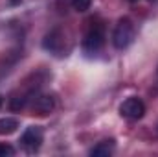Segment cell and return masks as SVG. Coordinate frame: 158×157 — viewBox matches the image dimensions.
Here are the masks:
<instances>
[{
  "instance_id": "1",
  "label": "cell",
  "mask_w": 158,
  "mask_h": 157,
  "mask_svg": "<svg viewBox=\"0 0 158 157\" xmlns=\"http://www.w3.org/2000/svg\"><path fill=\"white\" fill-rule=\"evenodd\" d=\"M105 44V26L101 22H90V26L86 28L83 41H81V46H83V52L92 56V54H98Z\"/></svg>"
},
{
  "instance_id": "2",
  "label": "cell",
  "mask_w": 158,
  "mask_h": 157,
  "mask_svg": "<svg viewBox=\"0 0 158 157\" xmlns=\"http://www.w3.org/2000/svg\"><path fill=\"white\" fill-rule=\"evenodd\" d=\"M134 35H136V30H134L132 20L127 19V17L119 19L118 24L114 26V32H112V44H114V48H118V50H125L127 46L132 44Z\"/></svg>"
},
{
  "instance_id": "3",
  "label": "cell",
  "mask_w": 158,
  "mask_h": 157,
  "mask_svg": "<svg viewBox=\"0 0 158 157\" xmlns=\"http://www.w3.org/2000/svg\"><path fill=\"white\" fill-rule=\"evenodd\" d=\"M42 141H44V131L40 126H30L26 128V131L20 135V146L24 152L28 154H35L39 152V148L42 146Z\"/></svg>"
},
{
  "instance_id": "4",
  "label": "cell",
  "mask_w": 158,
  "mask_h": 157,
  "mask_svg": "<svg viewBox=\"0 0 158 157\" xmlns=\"http://www.w3.org/2000/svg\"><path fill=\"white\" fill-rule=\"evenodd\" d=\"M119 115L127 120H140L145 115V104L140 98H127L121 105H119Z\"/></svg>"
},
{
  "instance_id": "5",
  "label": "cell",
  "mask_w": 158,
  "mask_h": 157,
  "mask_svg": "<svg viewBox=\"0 0 158 157\" xmlns=\"http://www.w3.org/2000/svg\"><path fill=\"white\" fill-rule=\"evenodd\" d=\"M55 109V98L52 94H35L31 96V111L39 117H46Z\"/></svg>"
},
{
  "instance_id": "6",
  "label": "cell",
  "mask_w": 158,
  "mask_h": 157,
  "mask_svg": "<svg viewBox=\"0 0 158 157\" xmlns=\"http://www.w3.org/2000/svg\"><path fill=\"white\" fill-rule=\"evenodd\" d=\"M42 46H44V50H48V52H52L55 56H61L63 46H64V35H63V32L59 28L48 32L44 35V39H42Z\"/></svg>"
},
{
  "instance_id": "7",
  "label": "cell",
  "mask_w": 158,
  "mask_h": 157,
  "mask_svg": "<svg viewBox=\"0 0 158 157\" xmlns=\"http://www.w3.org/2000/svg\"><path fill=\"white\" fill-rule=\"evenodd\" d=\"M114 150H116V142H114V139H105V141L98 142V144L90 150V155H94V157H109V155L114 154Z\"/></svg>"
},
{
  "instance_id": "8",
  "label": "cell",
  "mask_w": 158,
  "mask_h": 157,
  "mask_svg": "<svg viewBox=\"0 0 158 157\" xmlns=\"http://www.w3.org/2000/svg\"><path fill=\"white\" fill-rule=\"evenodd\" d=\"M19 129V120L13 117H4L0 118V135H11Z\"/></svg>"
},
{
  "instance_id": "9",
  "label": "cell",
  "mask_w": 158,
  "mask_h": 157,
  "mask_svg": "<svg viewBox=\"0 0 158 157\" xmlns=\"http://www.w3.org/2000/svg\"><path fill=\"white\" fill-rule=\"evenodd\" d=\"M92 6V0H72V7L77 11V13H85L88 11Z\"/></svg>"
},
{
  "instance_id": "10",
  "label": "cell",
  "mask_w": 158,
  "mask_h": 157,
  "mask_svg": "<svg viewBox=\"0 0 158 157\" xmlns=\"http://www.w3.org/2000/svg\"><path fill=\"white\" fill-rule=\"evenodd\" d=\"M15 154V150L9 144H0V157H11Z\"/></svg>"
},
{
  "instance_id": "11",
  "label": "cell",
  "mask_w": 158,
  "mask_h": 157,
  "mask_svg": "<svg viewBox=\"0 0 158 157\" xmlns=\"http://www.w3.org/2000/svg\"><path fill=\"white\" fill-rule=\"evenodd\" d=\"M129 2H138V0H129Z\"/></svg>"
},
{
  "instance_id": "12",
  "label": "cell",
  "mask_w": 158,
  "mask_h": 157,
  "mask_svg": "<svg viewBox=\"0 0 158 157\" xmlns=\"http://www.w3.org/2000/svg\"><path fill=\"white\" fill-rule=\"evenodd\" d=\"M0 105H2V98H0Z\"/></svg>"
},
{
  "instance_id": "13",
  "label": "cell",
  "mask_w": 158,
  "mask_h": 157,
  "mask_svg": "<svg viewBox=\"0 0 158 157\" xmlns=\"http://www.w3.org/2000/svg\"><path fill=\"white\" fill-rule=\"evenodd\" d=\"M151 2H155V0H151Z\"/></svg>"
},
{
  "instance_id": "14",
  "label": "cell",
  "mask_w": 158,
  "mask_h": 157,
  "mask_svg": "<svg viewBox=\"0 0 158 157\" xmlns=\"http://www.w3.org/2000/svg\"><path fill=\"white\" fill-rule=\"evenodd\" d=\"M156 131H158V128H156Z\"/></svg>"
}]
</instances>
